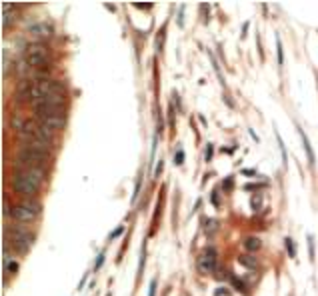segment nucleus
<instances>
[{"instance_id":"obj_1","label":"nucleus","mask_w":318,"mask_h":296,"mask_svg":"<svg viewBox=\"0 0 318 296\" xmlns=\"http://www.w3.org/2000/svg\"><path fill=\"white\" fill-rule=\"evenodd\" d=\"M40 184H42V180H38V178H36L32 172H28V170H18V172H14L12 178H10L12 190H14L16 194H20L24 200H34V198H36V194H38V190H40Z\"/></svg>"},{"instance_id":"obj_2","label":"nucleus","mask_w":318,"mask_h":296,"mask_svg":"<svg viewBox=\"0 0 318 296\" xmlns=\"http://www.w3.org/2000/svg\"><path fill=\"white\" fill-rule=\"evenodd\" d=\"M26 62L30 68H42L44 64H48V56H50V50H48V46L44 42H32L26 46Z\"/></svg>"},{"instance_id":"obj_3","label":"nucleus","mask_w":318,"mask_h":296,"mask_svg":"<svg viewBox=\"0 0 318 296\" xmlns=\"http://www.w3.org/2000/svg\"><path fill=\"white\" fill-rule=\"evenodd\" d=\"M40 204L36 200H22L20 204L12 206V214L10 218L16 222H34L40 216Z\"/></svg>"},{"instance_id":"obj_4","label":"nucleus","mask_w":318,"mask_h":296,"mask_svg":"<svg viewBox=\"0 0 318 296\" xmlns=\"http://www.w3.org/2000/svg\"><path fill=\"white\" fill-rule=\"evenodd\" d=\"M198 270L202 274H212L216 268V250L214 248H206L200 256H198V262H196Z\"/></svg>"},{"instance_id":"obj_5","label":"nucleus","mask_w":318,"mask_h":296,"mask_svg":"<svg viewBox=\"0 0 318 296\" xmlns=\"http://www.w3.org/2000/svg\"><path fill=\"white\" fill-rule=\"evenodd\" d=\"M66 104V96L64 94H48L40 100L32 102L34 108H44V106H64Z\"/></svg>"},{"instance_id":"obj_6","label":"nucleus","mask_w":318,"mask_h":296,"mask_svg":"<svg viewBox=\"0 0 318 296\" xmlns=\"http://www.w3.org/2000/svg\"><path fill=\"white\" fill-rule=\"evenodd\" d=\"M36 122L46 126L52 132H58L66 126V116H42V118H36Z\"/></svg>"},{"instance_id":"obj_7","label":"nucleus","mask_w":318,"mask_h":296,"mask_svg":"<svg viewBox=\"0 0 318 296\" xmlns=\"http://www.w3.org/2000/svg\"><path fill=\"white\" fill-rule=\"evenodd\" d=\"M66 108L64 106H44V108H34V118L42 116H64Z\"/></svg>"},{"instance_id":"obj_8","label":"nucleus","mask_w":318,"mask_h":296,"mask_svg":"<svg viewBox=\"0 0 318 296\" xmlns=\"http://www.w3.org/2000/svg\"><path fill=\"white\" fill-rule=\"evenodd\" d=\"M298 134H300V138H302V144H304V150H306V156H308V164L312 166V164H314V154H312V148H310L308 136H306V132H304L302 128H298Z\"/></svg>"},{"instance_id":"obj_9","label":"nucleus","mask_w":318,"mask_h":296,"mask_svg":"<svg viewBox=\"0 0 318 296\" xmlns=\"http://www.w3.org/2000/svg\"><path fill=\"white\" fill-rule=\"evenodd\" d=\"M244 246H246V250L254 252V250H258L260 246H262V242H260L258 236H248V238H244Z\"/></svg>"},{"instance_id":"obj_10","label":"nucleus","mask_w":318,"mask_h":296,"mask_svg":"<svg viewBox=\"0 0 318 296\" xmlns=\"http://www.w3.org/2000/svg\"><path fill=\"white\" fill-rule=\"evenodd\" d=\"M238 260H240V264H244V266H248V268H256V266H258V260H256V256H252V254H242Z\"/></svg>"},{"instance_id":"obj_11","label":"nucleus","mask_w":318,"mask_h":296,"mask_svg":"<svg viewBox=\"0 0 318 296\" xmlns=\"http://www.w3.org/2000/svg\"><path fill=\"white\" fill-rule=\"evenodd\" d=\"M30 32H32V34H36V36H50V26L36 24V26H32V28H30Z\"/></svg>"},{"instance_id":"obj_12","label":"nucleus","mask_w":318,"mask_h":296,"mask_svg":"<svg viewBox=\"0 0 318 296\" xmlns=\"http://www.w3.org/2000/svg\"><path fill=\"white\" fill-rule=\"evenodd\" d=\"M218 230V222L216 220H206V224H204V232L206 234H214Z\"/></svg>"},{"instance_id":"obj_13","label":"nucleus","mask_w":318,"mask_h":296,"mask_svg":"<svg viewBox=\"0 0 318 296\" xmlns=\"http://www.w3.org/2000/svg\"><path fill=\"white\" fill-rule=\"evenodd\" d=\"M250 206H252L254 212L260 210V206H262V194H254V198L250 200Z\"/></svg>"},{"instance_id":"obj_14","label":"nucleus","mask_w":318,"mask_h":296,"mask_svg":"<svg viewBox=\"0 0 318 296\" xmlns=\"http://www.w3.org/2000/svg\"><path fill=\"white\" fill-rule=\"evenodd\" d=\"M164 36H166V32H164V30H160V32H158V42H156V50H158V52H162V46H164Z\"/></svg>"},{"instance_id":"obj_15","label":"nucleus","mask_w":318,"mask_h":296,"mask_svg":"<svg viewBox=\"0 0 318 296\" xmlns=\"http://www.w3.org/2000/svg\"><path fill=\"white\" fill-rule=\"evenodd\" d=\"M140 188H142V174H140V178H138V182H136V188H134V194H132V202H136V200H138Z\"/></svg>"},{"instance_id":"obj_16","label":"nucleus","mask_w":318,"mask_h":296,"mask_svg":"<svg viewBox=\"0 0 318 296\" xmlns=\"http://www.w3.org/2000/svg\"><path fill=\"white\" fill-rule=\"evenodd\" d=\"M286 248H288V256H294V244H292V238H286Z\"/></svg>"},{"instance_id":"obj_17","label":"nucleus","mask_w":318,"mask_h":296,"mask_svg":"<svg viewBox=\"0 0 318 296\" xmlns=\"http://www.w3.org/2000/svg\"><path fill=\"white\" fill-rule=\"evenodd\" d=\"M276 52H278V64L282 66V46H280V40H276Z\"/></svg>"},{"instance_id":"obj_18","label":"nucleus","mask_w":318,"mask_h":296,"mask_svg":"<svg viewBox=\"0 0 318 296\" xmlns=\"http://www.w3.org/2000/svg\"><path fill=\"white\" fill-rule=\"evenodd\" d=\"M174 158H176V160H174V162H176V164H182V160H184V154H182V150H178V152H176V156H174Z\"/></svg>"},{"instance_id":"obj_19","label":"nucleus","mask_w":318,"mask_h":296,"mask_svg":"<svg viewBox=\"0 0 318 296\" xmlns=\"http://www.w3.org/2000/svg\"><path fill=\"white\" fill-rule=\"evenodd\" d=\"M154 292H156V280H152V282H150V290H148V296H154Z\"/></svg>"},{"instance_id":"obj_20","label":"nucleus","mask_w":318,"mask_h":296,"mask_svg":"<svg viewBox=\"0 0 318 296\" xmlns=\"http://www.w3.org/2000/svg\"><path fill=\"white\" fill-rule=\"evenodd\" d=\"M122 230H124V226H120V228H116V230H114V232L110 234V238H116V236H118V234H120Z\"/></svg>"},{"instance_id":"obj_21","label":"nucleus","mask_w":318,"mask_h":296,"mask_svg":"<svg viewBox=\"0 0 318 296\" xmlns=\"http://www.w3.org/2000/svg\"><path fill=\"white\" fill-rule=\"evenodd\" d=\"M102 260H104V254H100V256H98V260H96V266H94V270H98V268H100Z\"/></svg>"},{"instance_id":"obj_22","label":"nucleus","mask_w":318,"mask_h":296,"mask_svg":"<svg viewBox=\"0 0 318 296\" xmlns=\"http://www.w3.org/2000/svg\"><path fill=\"white\" fill-rule=\"evenodd\" d=\"M212 158V146H208V150H206V160Z\"/></svg>"},{"instance_id":"obj_23","label":"nucleus","mask_w":318,"mask_h":296,"mask_svg":"<svg viewBox=\"0 0 318 296\" xmlns=\"http://www.w3.org/2000/svg\"><path fill=\"white\" fill-rule=\"evenodd\" d=\"M242 174H246V176H256L254 170H242Z\"/></svg>"}]
</instances>
